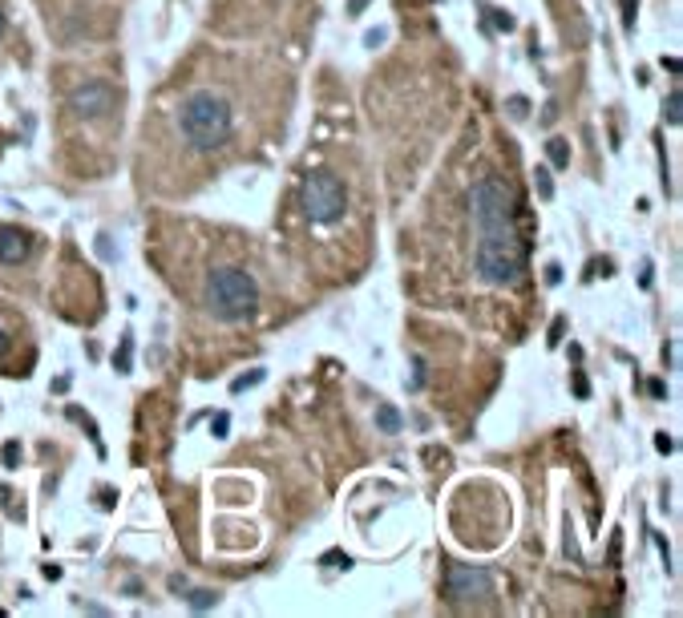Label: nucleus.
<instances>
[{
	"label": "nucleus",
	"mask_w": 683,
	"mask_h": 618,
	"mask_svg": "<svg viewBox=\"0 0 683 618\" xmlns=\"http://www.w3.org/2000/svg\"><path fill=\"white\" fill-rule=\"evenodd\" d=\"M4 352H8V339H4V332H0V360H4Z\"/></svg>",
	"instance_id": "obj_29"
},
{
	"label": "nucleus",
	"mask_w": 683,
	"mask_h": 618,
	"mask_svg": "<svg viewBox=\"0 0 683 618\" xmlns=\"http://www.w3.org/2000/svg\"><path fill=\"white\" fill-rule=\"evenodd\" d=\"M647 388H651V396H655V400H663V396H667V384H663V380H651Z\"/></svg>",
	"instance_id": "obj_26"
},
{
	"label": "nucleus",
	"mask_w": 683,
	"mask_h": 618,
	"mask_svg": "<svg viewBox=\"0 0 683 618\" xmlns=\"http://www.w3.org/2000/svg\"><path fill=\"white\" fill-rule=\"evenodd\" d=\"M490 17H494V28H501V33H514V28H518V21H514L510 12H490Z\"/></svg>",
	"instance_id": "obj_18"
},
{
	"label": "nucleus",
	"mask_w": 683,
	"mask_h": 618,
	"mask_svg": "<svg viewBox=\"0 0 683 618\" xmlns=\"http://www.w3.org/2000/svg\"><path fill=\"white\" fill-rule=\"evenodd\" d=\"M469 214H473V231H477V275L490 287H505L521 275V251L518 227V198L510 191V182L501 178H481L469 191Z\"/></svg>",
	"instance_id": "obj_1"
},
{
	"label": "nucleus",
	"mask_w": 683,
	"mask_h": 618,
	"mask_svg": "<svg viewBox=\"0 0 683 618\" xmlns=\"http://www.w3.org/2000/svg\"><path fill=\"white\" fill-rule=\"evenodd\" d=\"M300 202H304V211H307L311 222H340V218H344V206H348L344 186H340L331 174H307L304 186H300Z\"/></svg>",
	"instance_id": "obj_4"
},
{
	"label": "nucleus",
	"mask_w": 683,
	"mask_h": 618,
	"mask_svg": "<svg viewBox=\"0 0 683 618\" xmlns=\"http://www.w3.org/2000/svg\"><path fill=\"white\" fill-rule=\"evenodd\" d=\"M0 37H4V12H0Z\"/></svg>",
	"instance_id": "obj_30"
},
{
	"label": "nucleus",
	"mask_w": 683,
	"mask_h": 618,
	"mask_svg": "<svg viewBox=\"0 0 683 618\" xmlns=\"http://www.w3.org/2000/svg\"><path fill=\"white\" fill-rule=\"evenodd\" d=\"M0 457H4V469H17V465H21V445H17V441H8V445L0 449Z\"/></svg>",
	"instance_id": "obj_15"
},
{
	"label": "nucleus",
	"mask_w": 683,
	"mask_h": 618,
	"mask_svg": "<svg viewBox=\"0 0 683 618\" xmlns=\"http://www.w3.org/2000/svg\"><path fill=\"white\" fill-rule=\"evenodd\" d=\"M187 602H190V610H211L214 602H218V594L214 590H190Z\"/></svg>",
	"instance_id": "obj_13"
},
{
	"label": "nucleus",
	"mask_w": 683,
	"mask_h": 618,
	"mask_svg": "<svg viewBox=\"0 0 683 618\" xmlns=\"http://www.w3.org/2000/svg\"><path fill=\"white\" fill-rule=\"evenodd\" d=\"M534 186H538V198H542V202H550V198H554V178H550V170H546V166L534 170Z\"/></svg>",
	"instance_id": "obj_12"
},
{
	"label": "nucleus",
	"mask_w": 683,
	"mask_h": 618,
	"mask_svg": "<svg viewBox=\"0 0 683 618\" xmlns=\"http://www.w3.org/2000/svg\"><path fill=\"white\" fill-rule=\"evenodd\" d=\"M170 590H174V594H182V590H187V578H182V574H174V578H170Z\"/></svg>",
	"instance_id": "obj_27"
},
{
	"label": "nucleus",
	"mask_w": 683,
	"mask_h": 618,
	"mask_svg": "<svg viewBox=\"0 0 683 618\" xmlns=\"http://www.w3.org/2000/svg\"><path fill=\"white\" fill-rule=\"evenodd\" d=\"M267 380V372L263 368H255V372H247V376H239L235 384H231V392H247V388H255V384Z\"/></svg>",
	"instance_id": "obj_14"
},
{
	"label": "nucleus",
	"mask_w": 683,
	"mask_h": 618,
	"mask_svg": "<svg viewBox=\"0 0 683 618\" xmlns=\"http://www.w3.org/2000/svg\"><path fill=\"white\" fill-rule=\"evenodd\" d=\"M401 425H404V421H401V412H397L392 405H380L377 408V428H380V432H401Z\"/></svg>",
	"instance_id": "obj_10"
},
{
	"label": "nucleus",
	"mask_w": 683,
	"mask_h": 618,
	"mask_svg": "<svg viewBox=\"0 0 683 618\" xmlns=\"http://www.w3.org/2000/svg\"><path fill=\"white\" fill-rule=\"evenodd\" d=\"M130 364H134V335L126 332V335H121V344H118V352H114V368L126 376V372H130Z\"/></svg>",
	"instance_id": "obj_9"
},
{
	"label": "nucleus",
	"mask_w": 683,
	"mask_h": 618,
	"mask_svg": "<svg viewBox=\"0 0 683 618\" xmlns=\"http://www.w3.org/2000/svg\"><path fill=\"white\" fill-rule=\"evenodd\" d=\"M28 251H33V238L24 235L21 227H0V263L17 267V263L28 259Z\"/></svg>",
	"instance_id": "obj_7"
},
{
	"label": "nucleus",
	"mask_w": 683,
	"mask_h": 618,
	"mask_svg": "<svg viewBox=\"0 0 683 618\" xmlns=\"http://www.w3.org/2000/svg\"><path fill=\"white\" fill-rule=\"evenodd\" d=\"M364 8H368V0H348V12H352V17L356 12H364Z\"/></svg>",
	"instance_id": "obj_28"
},
{
	"label": "nucleus",
	"mask_w": 683,
	"mask_h": 618,
	"mask_svg": "<svg viewBox=\"0 0 683 618\" xmlns=\"http://www.w3.org/2000/svg\"><path fill=\"white\" fill-rule=\"evenodd\" d=\"M655 283V267L651 263H643V275H639V287H651Z\"/></svg>",
	"instance_id": "obj_24"
},
{
	"label": "nucleus",
	"mask_w": 683,
	"mask_h": 618,
	"mask_svg": "<svg viewBox=\"0 0 683 618\" xmlns=\"http://www.w3.org/2000/svg\"><path fill=\"white\" fill-rule=\"evenodd\" d=\"M178 125H182V138L198 150H214V145L227 142L231 134V105L211 89H198L182 101L178 109Z\"/></svg>",
	"instance_id": "obj_2"
},
{
	"label": "nucleus",
	"mask_w": 683,
	"mask_h": 618,
	"mask_svg": "<svg viewBox=\"0 0 683 618\" xmlns=\"http://www.w3.org/2000/svg\"><path fill=\"white\" fill-rule=\"evenodd\" d=\"M546 154H550V166L554 170L570 166V142H562V138H550V142H546Z\"/></svg>",
	"instance_id": "obj_8"
},
{
	"label": "nucleus",
	"mask_w": 683,
	"mask_h": 618,
	"mask_svg": "<svg viewBox=\"0 0 683 618\" xmlns=\"http://www.w3.org/2000/svg\"><path fill=\"white\" fill-rule=\"evenodd\" d=\"M546 283H550V287L562 283V267H558V263H550V267H546Z\"/></svg>",
	"instance_id": "obj_21"
},
{
	"label": "nucleus",
	"mask_w": 683,
	"mask_h": 618,
	"mask_svg": "<svg viewBox=\"0 0 683 618\" xmlns=\"http://www.w3.org/2000/svg\"><path fill=\"white\" fill-rule=\"evenodd\" d=\"M655 449L659 452H675V441H671L667 432H659V436H655Z\"/></svg>",
	"instance_id": "obj_23"
},
{
	"label": "nucleus",
	"mask_w": 683,
	"mask_h": 618,
	"mask_svg": "<svg viewBox=\"0 0 683 618\" xmlns=\"http://www.w3.org/2000/svg\"><path fill=\"white\" fill-rule=\"evenodd\" d=\"M421 384H424V364H421V360H417V356H413V376H408V388H413V392H417V388H421Z\"/></svg>",
	"instance_id": "obj_19"
},
{
	"label": "nucleus",
	"mask_w": 683,
	"mask_h": 618,
	"mask_svg": "<svg viewBox=\"0 0 683 618\" xmlns=\"http://www.w3.org/2000/svg\"><path fill=\"white\" fill-rule=\"evenodd\" d=\"M505 109H510V118H526V114H530V101H526V97H518V94H514V97H510V101H505Z\"/></svg>",
	"instance_id": "obj_16"
},
{
	"label": "nucleus",
	"mask_w": 683,
	"mask_h": 618,
	"mask_svg": "<svg viewBox=\"0 0 683 618\" xmlns=\"http://www.w3.org/2000/svg\"><path fill=\"white\" fill-rule=\"evenodd\" d=\"M227 428H231V416H227V412H218V416L211 421V432H214V436H227Z\"/></svg>",
	"instance_id": "obj_20"
},
{
	"label": "nucleus",
	"mask_w": 683,
	"mask_h": 618,
	"mask_svg": "<svg viewBox=\"0 0 683 618\" xmlns=\"http://www.w3.org/2000/svg\"><path fill=\"white\" fill-rule=\"evenodd\" d=\"M97 255H101L105 263L118 259V251H114V238H110V235H97Z\"/></svg>",
	"instance_id": "obj_17"
},
{
	"label": "nucleus",
	"mask_w": 683,
	"mask_h": 618,
	"mask_svg": "<svg viewBox=\"0 0 683 618\" xmlns=\"http://www.w3.org/2000/svg\"><path fill=\"white\" fill-rule=\"evenodd\" d=\"M663 118L671 121V125H680V121H683V97H680V89H671V94H667V101H663Z\"/></svg>",
	"instance_id": "obj_11"
},
{
	"label": "nucleus",
	"mask_w": 683,
	"mask_h": 618,
	"mask_svg": "<svg viewBox=\"0 0 683 618\" xmlns=\"http://www.w3.org/2000/svg\"><path fill=\"white\" fill-rule=\"evenodd\" d=\"M562 328H566L562 319H554V328H550V344H554V348L562 344Z\"/></svg>",
	"instance_id": "obj_25"
},
{
	"label": "nucleus",
	"mask_w": 683,
	"mask_h": 618,
	"mask_svg": "<svg viewBox=\"0 0 683 618\" xmlns=\"http://www.w3.org/2000/svg\"><path fill=\"white\" fill-rule=\"evenodd\" d=\"M110 105H114V89L101 85V81H85V85H77L69 94V109L77 118H97V114H105Z\"/></svg>",
	"instance_id": "obj_6"
},
{
	"label": "nucleus",
	"mask_w": 683,
	"mask_h": 618,
	"mask_svg": "<svg viewBox=\"0 0 683 618\" xmlns=\"http://www.w3.org/2000/svg\"><path fill=\"white\" fill-rule=\"evenodd\" d=\"M449 598H457V602H465V598H485L494 590V578L485 566H449Z\"/></svg>",
	"instance_id": "obj_5"
},
{
	"label": "nucleus",
	"mask_w": 683,
	"mask_h": 618,
	"mask_svg": "<svg viewBox=\"0 0 683 618\" xmlns=\"http://www.w3.org/2000/svg\"><path fill=\"white\" fill-rule=\"evenodd\" d=\"M207 303H211V311L218 319L235 324V319H247L251 311L259 308V287L239 267H218L207 279Z\"/></svg>",
	"instance_id": "obj_3"
},
{
	"label": "nucleus",
	"mask_w": 683,
	"mask_h": 618,
	"mask_svg": "<svg viewBox=\"0 0 683 618\" xmlns=\"http://www.w3.org/2000/svg\"><path fill=\"white\" fill-rule=\"evenodd\" d=\"M384 37H388V33H384V28H372V33H368V37H364V45H368V48H377V45H384Z\"/></svg>",
	"instance_id": "obj_22"
}]
</instances>
